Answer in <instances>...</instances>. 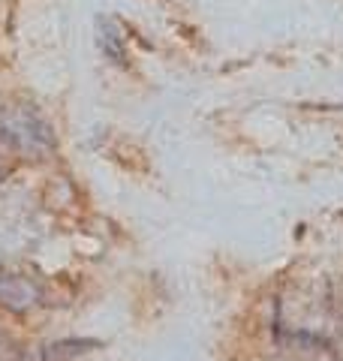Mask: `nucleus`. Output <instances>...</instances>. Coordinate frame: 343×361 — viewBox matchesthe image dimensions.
Listing matches in <instances>:
<instances>
[{
    "mask_svg": "<svg viewBox=\"0 0 343 361\" xmlns=\"http://www.w3.org/2000/svg\"><path fill=\"white\" fill-rule=\"evenodd\" d=\"M0 145L18 154L40 157L54 151V133L33 109L0 106Z\"/></svg>",
    "mask_w": 343,
    "mask_h": 361,
    "instance_id": "1",
    "label": "nucleus"
},
{
    "mask_svg": "<svg viewBox=\"0 0 343 361\" xmlns=\"http://www.w3.org/2000/svg\"><path fill=\"white\" fill-rule=\"evenodd\" d=\"M97 42L102 54L114 63H127V42H124V33L118 27V21L109 18V16H100L97 18Z\"/></svg>",
    "mask_w": 343,
    "mask_h": 361,
    "instance_id": "2",
    "label": "nucleus"
},
{
    "mask_svg": "<svg viewBox=\"0 0 343 361\" xmlns=\"http://www.w3.org/2000/svg\"><path fill=\"white\" fill-rule=\"evenodd\" d=\"M37 298V292L28 280L21 277H0V304H6V307H16V310H25L28 304H33Z\"/></svg>",
    "mask_w": 343,
    "mask_h": 361,
    "instance_id": "3",
    "label": "nucleus"
}]
</instances>
